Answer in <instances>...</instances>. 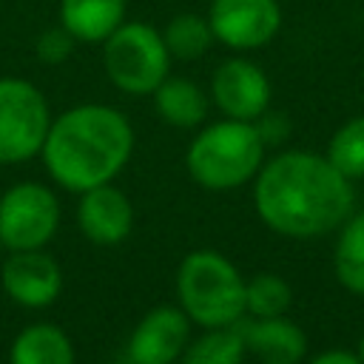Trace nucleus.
<instances>
[{
    "label": "nucleus",
    "instance_id": "f257e3e1",
    "mask_svg": "<svg viewBox=\"0 0 364 364\" xmlns=\"http://www.w3.org/2000/svg\"><path fill=\"white\" fill-rule=\"evenodd\" d=\"M253 202L259 219L270 230L290 239H313L347 219L353 188L327 156L284 151L259 168Z\"/></svg>",
    "mask_w": 364,
    "mask_h": 364
},
{
    "label": "nucleus",
    "instance_id": "f03ea898",
    "mask_svg": "<svg viewBox=\"0 0 364 364\" xmlns=\"http://www.w3.org/2000/svg\"><path fill=\"white\" fill-rule=\"evenodd\" d=\"M131 154L134 128L128 117L102 102H80L51 119L40 151L48 176L71 193L114 182Z\"/></svg>",
    "mask_w": 364,
    "mask_h": 364
},
{
    "label": "nucleus",
    "instance_id": "7ed1b4c3",
    "mask_svg": "<svg viewBox=\"0 0 364 364\" xmlns=\"http://www.w3.org/2000/svg\"><path fill=\"white\" fill-rule=\"evenodd\" d=\"M264 159V142L253 122L219 119L205 125L188 145L185 165L205 191H233L250 182Z\"/></svg>",
    "mask_w": 364,
    "mask_h": 364
},
{
    "label": "nucleus",
    "instance_id": "20e7f679",
    "mask_svg": "<svg viewBox=\"0 0 364 364\" xmlns=\"http://www.w3.org/2000/svg\"><path fill=\"white\" fill-rule=\"evenodd\" d=\"M176 299L193 324L230 327L245 316V279L216 250H193L176 270Z\"/></svg>",
    "mask_w": 364,
    "mask_h": 364
},
{
    "label": "nucleus",
    "instance_id": "39448f33",
    "mask_svg": "<svg viewBox=\"0 0 364 364\" xmlns=\"http://www.w3.org/2000/svg\"><path fill=\"white\" fill-rule=\"evenodd\" d=\"M171 54L162 31L142 20H125L102 40V68L114 88L131 97H151L171 74Z\"/></svg>",
    "mask_w": 364,
    "mask_h": 364
},
{
    "label": "nucleus",
    "instance_id": "423d86ee",
    "mask_svg": "<svg viewBox=\"0 0 364 364\" xmlns=\"http://www.w3.org/2000/svg\"><path fill=\"white\" fill-rule=\"evenodd\" d=\"M51 128L46 94L23 77H0V165H17L43 151Z\"/></svg>",
    "mask_w": 364,
    "mask_h": 364
},
{
    "label": "nucleus",
    "instance_id": "0eeeda50",
    "mask_svg": "<svg viewBox=\"0 0 364 364\" xmlns=\"http://www.w3.org/2000/svg\"><path fill=\"white\" fill-rule=\"evenodd\" d=\"M60 228V202L40 182H17L0 196V242L9 250H40Z\"/></svg>",
    "mask_w": 364,
    "mask_h": 364
},
{
    "label": "nucleus",
    "instance_id": "6e6552de",
    "mask_svg": "<svg viewBox=\"0 0 364 364\" xmlns=\"http://www.w3.org/2000/svg\"><path fill=\"white\" fill-rule=\"evenodd\" d=\"M205 17L213 40L233 51L262 48L282 28L279 0H210Z\"/></svg>",
    "mask_w": 364,
    "mask_h": 364
},
{
    "label": "nucleus",
    "instance_id": "1a4fd4ad",
    "mask_svg": "<svg viewBox=\"0 0 364 364\" xmlns=\"http://www.w3.org/2000/svg\"><path fill=\"white\" fill-rule=\"evenodd\" d=\"M210 97L225 117L253 122L270 105V80L256 63L230 57L216 65L210 77Z\"/></svg>",
    "mask_w": 364,
    "mask_h": 364
},
{
    "label": "nucleus",
    "instance_id": "9d476101",
    "mask_svg": "<svg viewBox=\"0 0 364 364\" xmlns=\"http://www.w3.org/2000/svg\"><path fill=\"white\" fill-rule=\"evenodd\" d=\"M191 341V318L182 307L159 304L134 327L125 358L131 364H176Z\"/></svg>",
    "mask_w": 364,
    "mask_h": 364
},
{
    "label": "nucleus",
    "instance_id": "9b49d317",
    "mask_svg": "<svg viewBox=\"0 0 364 364\" xmlns=\"http://www.w3.org/2000/svg\"><path fill=\"white\" fill-rule=\"evenodd\" d=\"M0 282L6 296L28 310H40L57 301L63 290L60 264L40 250H11V256L0 267Z\"/></svg>",
    "mask_w": 364,
    "mask_h": 364
},
{
    "label": "nucleus",
    "instance_id": "f8f14e48",
    "mask_svg": "<svg viewBox=\"0 0 364 364\" xmlns=\"http://www.w3.org/2000/svg\"><path fill=\"white\" fill-rule=\"evenodd\" d=\"M77 225H80L82 236L94 245H119L122 239H128V233L134 228L131 199L111 182L97 185V188L80 193Z\"/></svg>",
    "mask_w": 364,
    "mask_h": 364
},
{
    "label": "nucleus",
    "instance_id": "ddd939ff",
    "mask_svg": "<svg viewBox=\"0 0 364 364\" xmlns=\"http://www.w3.org/2000/svg\"><path fill=\"white\" fill-rule=\"evenodd\" d=\"M236 330L242 333L245 350L253 353L262 364H299L307 353V336L293 321L276 318H239Z\"/></svg>",
    "mask_w": 364,
    "mask_h": 364
},
{
    "label": "nucleus",
    "instance_id": "4468645a",
    "mask_svg": "<svg viewBox=\"0 0 364 364\" xmlns=\"http://www.w3.org/2000/svg\"><path fill=\"white\" fill-rule=\"evenodd\" d=\"M128 0H60L57 20L77 43H100L125 23Z\"/></svg>",
    "mask_w": 364,
    "mask_h": 364
},
{
    "label": "nucleus",
    "instance_id": "2eb2a0df",
    "mask_svg": "<svg viewBox=\"0 0 364 364\" xmlns=\"http://www.w3.org/2000/svg\"><path fill=\"white\" fill-rule=\"evenodd\" d=\"M154 111L162 122L173 128H196L205 122L208 97L191 77H165L151 94Z\"/></svg>",
    "mask_w": 364,
    "mask_h": 364
},
{
    "label": "nucleus",
    "instance_id": "dca6fc26",
    "mask_svg": "<svg viewBox=\"0 0 364 364\" xmlns=\"http://www.w3.org/2000/svg\"><path fill=\"white\" fill-rule=\"evenodd\" d=\"M9 364H74V344L57 324H28L11 341Z\"/></svg>",
    "mask_w": 364,
    "mask_h": 364
},
{
    "label": "nucleus",
    "instance_id": "f3484780",
    "mask_svg": "<svg viewBox=\"0 0 364 364\" xmlns=\"http://www.w3.org/2000/svg\"><path fill=\"white\" fill-rule=\"evenodd\" d=\"M162 40H165V48H168L171 60H182V63L199 60L216 43L208 17H202L196 11L173 14L162 28Z\"/></svg>",
    "mask_w": 364,
    "mask_h": 364
},
{
    "label": "nucleus",
    "instance_id": "a211bd4d",
    "mask_svg": "<svg viewBox=\"0 0 364 364\" xmlns=\"http://www.w3.org/2000/svg\"><path fill=\"white\" fill-rule=\"evenodd\" d=\"M245 341L236 324L230 327H210L199 338H191L179 355V364H242L245 361Z\"/></svg>",
    "mask_w": 364,
    "mask_h": 364
},
{
    "label": "nucleus",
    "instance_id": "6ab92c4d",
    "mask_svg": "<svg viewBox=\"0 0 364 364\" xmlns=\"http://www.w3.org/2000/svg\"><path fill=\"white\" fill-rule=\"evenodd\" d=\"M336 276L350 290L364 296V210L355 213L338 233L336 242Z\"/></svg>",
    "mask_w": 364,
    "mask_h": 364
},
{
    "label": "nucleus",
    "instance_id": "aec40b11",
    "mask_svg": "<svg viewBox=\"0 0 364 364\" xmlns=\"http://www.w3.org/2000/svg\"><path fill=\"white\" fill-rule=\"evenodd\" d=\"M293 301L290 284L276 273H259L245 282V313L253 318H276L284 316Z\"/></svg>",
    "mask_w": 364,
    "mask_h": 364
},
{
    "label": "nucleus",
    "instance_id": "412c9836",
    "mask_svg": "<svg viewBox=\"0 0 364 364\" xmlns=\"http://www.w3.org/2000/svg\"><path fill=\"white\" fill-rule=\"evenodd\" d=\"M327 159L347 179L364 176V117L344 122L333 134V139L327 145Z\"/></svg>",
    "mask_w": 364,
    "mask_h": 364
},
{
    "label": "nucleus",
    "instance_id": "4be33fe9",
    "mask_svg": "<svg viewBox=\"0 0 364 364\" xmlns=\"http://www.w3.org/2000/svg\"><path fill=\"white\" fill-rule=\"evenodd\" d=\"M74 46H77V40L57 23L54 28H46V31L37 37L34 54H37V60H40L43 65H60V63H65V60L71 57Z\"/></svg>",
    "mask_w": 364,
    "mask_h": 364
},
{
    "label": "nucleus",
    "instance_id": "5701e85b",
    "mask_svg": "<svg viewBox=\"0 0 364 364\" xmlns=\"http://www.w3.org/2000/svg\"><path fill=\"white\" fill-rule=\"evenodd\" d=\"M253 125H256V131H259L264 148H267V145H279V142H284L287 134H290V119H287L282 111H264L262 117L253 119Z\"/></svg>",
    "mask_w": 364,
    "mask_h": 364
},
{
    "label": "nucleus",
    "instance_id": "b1692460",
    "mask_svg": "<svg viewBox=\"0 0 364 364\" xmlns=\"http://www.w3.org/2000/svg\"><path fill=\"white\" fill-rule=\"evenodd\" d=\"M307 364H364L358 355L347 353V350H330V353H321L316 358H310Z\"/></svg>",
    "mask_w": 364,
    "mask_h": 364
},
{
    "label": "nucleus",
    "instance_id": "393cba45",
    "mask_svg": "<svg viewBox=\"0 0 364 364\" xmlns=\"http://www.w3.org/2000/svg\"><path fill=\"white\" fill-rule=\"evenodd\" d=\"M358 358L364 361V338H361V347H358Z\"/></svg>",
    "mask_w": 364,
    "mask_h": 364
},
{
    "label": "nucleus",
    "instance_id": "a878e982",
    "mask_svg": "<svg viewBox=\"0 0 364 364\" xmlns=\"http://www.w3.org/2000/svg\"><path fill=\"white\" fill-rule=\"evenodd\" d=\"M117 364H131V361H128V358H125V361H117Z\"/></svg>",
    "mask_w": 364,
    "mask_h": 364
},
{
    "label": "nucleus",
    "instance_id": "bb28decb",
    "mask_svg": "<svg viewBox=\"0 0 364 364\" xmlns=\"http://www.w3.org/2000/svg\"><path fill=\"white\" fill-rule=\"evenodd\" d=\"M0 247H3V242H0Z\"/></svg>",
    "mask_w": 364,
    "mask_h": 364
}]
</instances>
